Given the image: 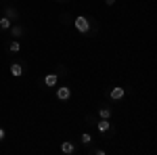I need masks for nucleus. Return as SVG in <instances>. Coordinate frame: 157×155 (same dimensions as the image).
I'll list each match as a JSON object with an SVG mask.
<instances>
[{"label":"nucleus","mask_w":157,"mask_h":155,"mask_svg":"<svg viewBox=\"0 0 157 155\" xmlns=\"http://www.w3.org/2000/svg\"><path fill=\"white\" fill-rule=\"evenodd\" d=\"M109 95H111V99H113V101H120V99H124L126 90H124L121 86H115V88H111V92H109Z\"/></svg>","instance_id":"7ed1b4c3"},{"label":"nucleus","mask_w":157,"mask_h":155,"mask_svg":"<svg viewBox=\"0 0 157 155\" xmlns=\"http://www.w3.org/2000/svg\"><path fill=\"white\" fill-rule=\"evenodd\" d=\"M4 136H6V132H4V128H0V143L4 141Z\"/></svg>","instance_id":"4468645a"},{"label":"nucleus","mask_w":157,"mask_h":155,"mask_svg":"<svg viewBox=\"0 0 157 155\" xmlns=\"http://www.w3.org/2000/svg\"><path fill=\"white\" fill-rule=\"evenodd\" d=\"M4 17H9V19H17V11H15V9H11V6H9V9H6V11H4Z\"/></svg>","instance_id":"9b49d317"},{"label":"nucleus","mask_w":157,"mask_h":155,"mask_svg":"<svg viewBox=\"0 0 157 155\" xmlns=\"http://www.w3.org/2000/svg\"><path fill=\"white\" fill-rule=\"evenodd\" d=\"M90 141H92V136H90L88 132H84V134H82V143H84V145H90Z\"/></svg>","instance_id":"ddd939ff"},{"label":"nucleus","mask_w":157,"mask_h":155,"mask_svg":"<svg viewBox=\"0 0 157 155\" xmlns=\"http://www.w3.org/2000/svg\"><path fill=\"white\" fill-rule=\"evenodd\" d=\"M11 76L13 78H21V76H23V67H21L19 63H13L11 65Z\"/></svg>","instance_id":"20e7f679"},{"label":"nucleus","mask_w":157,"mask_h":155,"mask_svg":"<svg viewBox=\"0 0 157 155\" xmlns=\"http://www.w3.org/2000/svg\"><path fill=\"white\" fill-rule=\"evenodd\" d=\"M69 95H71V90H69L67 86L57 88V99H59V101H67V99H69Z\"/></svg>","instance_id":"f03ea898"},{"label":"nucleus","mask_w":157,"mask_h":155,"mask_svg":"<svg viewBox=\"0 0 157 155\" xmlns=\"http://www.w3.org/2000/svg\"><path fill=\"white\" fill-rule=\"evenodd\" d=\"M57 82H59V76H57V73L44 76V84H46V86H57Z\"/></svg>","instance_id":"39448f33"},{"label":"nucleus","mask_w":157,"mask_h":155,"mask_svg":"<svg viewBox=\"0 0 157 155\" xmlns=\"http://www.w3.org/2000/svg\"><path fill=\"white\" fill-rule=\"evenodd\" d=\"M61 151L67 155H71L73 151H75V147H73V143H69V141H65V143H61Z\"/></svg>","instance_id":"423d86ee"},{"label":"nucleus","mask_w":157,"mask_h":155,"mask_svg":"<svg viewBox=\"0 0 157 155\" xmlns=\"http://www.w3.org/2000/svg\"><path fill=\"white\" fill-rule=\"evenodd\" d=\"M105 2H107L109 6H111V4H113V2H115V0H105Z\"/></svg>","instance_id":"2eb2a0df"},{"label":"nucleus","mask_w":157,"mask_h":155,"mask_svg":"<svg viewBox=\"0 0 157 155\" xmlns=\"http://www.w3.org/2000/svg\"><path fill=\"white\" fill-rule=\"evenodd\" d=\"M109 128H111V122L109 119H101L98 122V132H107Z\"/></svg>","instance_id":"0eeeda50"},{"label":"nucleus","mask_w":157,"mask_h":155,"mask_svg":"<svg viewBox=\"0 0 157 155\" xmlns=\"http://www.w3.org/2000/svg\"><path fill=\"white\" fill-rule=\"evenodd\" d=\"M9 50H11V52H19V50H21V44H19L17 40H11V42H9Z\"/></svg>","instance_id":"6e6552de"},{"label":"nucleus","mask_w":157,"mask_h":155,"mask_svg":"<svg viewBox=\"0 0 157 155\" xmlns=\"http://www.w3.org/2000/svg\"><path fill=\"white\" fill-rule=\"evenodd\" d=\"M11 19H9V17H0V29H9V27H11Z\"/></svg>","instance_id":"9d476101"},{"label":"nucleus","mask_w":157,"mask_h":155,"mask_svg":"<svg viewBox=\"0 0 157 155\" xmlns=\"http://www.w3.org/2000/svg\"><path fill=\"white\" fill-rule=\"evenodd\" d=\"M98 113H101V118H103V119H109V118H111V109H109V107H103Z\"/></svg>","instance_id":"f8f14e48"},{"label":"nucleus","mask_w":157,"mask_h":155,"mask_svg":"<svg viewBox=\"0 0 157 155\" xmlns=\"http://www.w3.org/2000/svg\"><path fill=\"white\" fill-rule=\"evenodd\" d=\"M73 25H75V29H78V32H82V34H86V32L90 29V21H88L86 17H82V15H78V17H75Z\"/></svg>","instance_id":"f257e3e1"},{"label":"nucleus","mask_w":157,"mask_h":155,"mask_svg":"<svg viewBox=\"0 0 157 155\" xmlns=\"http://www.w3.org/2000/svg\"><path fill=\"white\" fill-rule=\"evenodd\" d=\"M9 29H11V34H13L15 38H19L21 34H23V29H21V25H11Z\"/></svg>","instance_id":"1a4fd4ad"}]
</instances>
